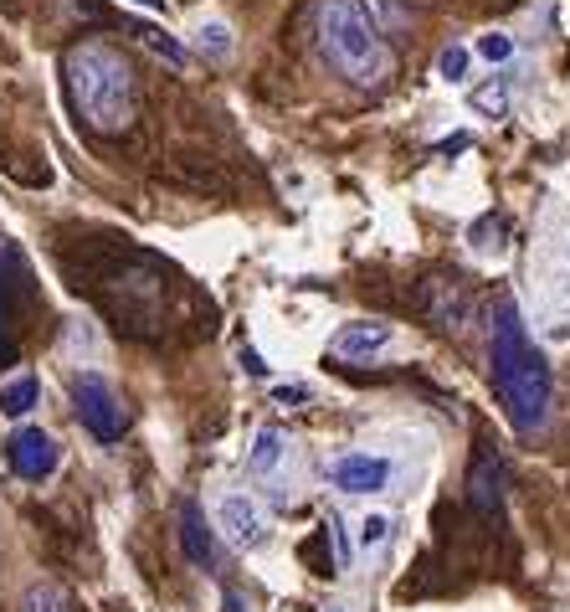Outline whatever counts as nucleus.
Here are the masks:
<instances>
[{
	"instance_id": "f257e3e1",
	"label": "nucleus",
	"mask_w": 570,
	"mask_h": 612,
	"mask_svg": "<svg viewBox=\"0 0 570 612\" xmlns=\"http://www.w3.org/2000/svg\"><path fill=\"white\" fill-rule=\"evenodd\" d=\"M488 360H493V392H499L509 423L520 427V432H539L545 417H550V366L535 350L520 309L509 304V299H499V309H493Z\"/></svg>"
},
{
	"instance_id": "f03ea898",
	"label": "nucleus",
	"mask_w": 570,
	"mask_h": 612,
	"mask_svg": "<svg viewBox=\"0 0 570 612\" xmlns=\"http://www.w3.org/2000/svg\"><path fill=\"white\" fill-rule=\"evenodd\" d=\"M68 93L83 124L98 135H118L135 119V72L103 42H83L68 51Z\"/></svg>"
},
{
	"instance_id": "7ed1b4c3",
	"label": "nucleus",
	"mask_w": 570,
	"mask_h": 612,
	"mask_svg": "<svg viewBox=\"0 0 570 612\" xmlns=\"http://www.w3.org/2000/svg\"><path fill=\"white\" fill-rule=\"evenodd\" d=\"M319 51L339 78H350L360 88L386 83L391 68H396V57H391L375 16L365 11V0H319Z\"/></svg>"
},
{
	"instance_id": "20e7f679",
	"label": "nucleus",
	"mask_w": 570,
	"mask_h": 612,
	"mask_svg": "<svg viewBox=\"0 0 570 612\" xmlns=\"http://www.w3.org/2000/svg\"><path fill=\"white\" fill-rule=\"evenodd\" d=\"M72 412H78V423H83L98 442H118L124 438V427H129V412H124L114 381H108L103 371L72 376Z\"/></svg>"
},
{
	"instance_id": "39448f33",
	"label": "nucleus",
	"mask_w": 570,
	"mask_h": 612,
	"mask_svg": "<svg viewBox=\"0 0 570 612\" xmlns=\"http://www.w3.org/2000/svg\"><path fill=\"white\" fill-rule=\"evenodd\" d=\"M5 459H11V469H16L21 478L42 484V478L57 474L62 448H57V438H51L47 427H16V432H11V442H5Z\"/></svg>"
},
{
	"instance_id": "423d86ee",
	"label": "nucleus",
	"mask_w": 570,
	"mask_h": 612,
	"mask_svg": "<svg viewBox=\"0 0 570 612\" xmlns=\"http://www.w3.org/2000/svg\"><path fill=\"white\" fill-rule=\"evenodd\" d=\"M217 530L232 545H242V551H257V545L268 541V515H263V505H257L252 494H221L217 499Z\"/></svg>"
},
{
	"instance_id": "0eeeda50",
	"label": "nucleus",
	"mask_w": 570,
	"mask_h": 612,
	"mask_svg": "<svg viewBox=\"0 0 570 612\" xmlns=\"http://www.w3.org/2000/svg\"><path fill=\"white\" fill-rule=\"evenodd\" d=\"M329 484L339 494H381L391 484V459H381V453H339L329 463Z\"/></svg>"
},
{
	"instance_id": "6e6552de",
	"label": "nucleus",
	"mask_w": 570,
	"mask_h": 612,
	"mask_svg": "<svg viewBox=\"0 0 570 612\" xmlns=\"http://www.w3.org/2000/svg\"><path fill=\"white\" fill-rule=\"evenodd\" d=\"M386 345H391V324L386 320H350V324H339L335 330L329 356L350 360V366H365V360H375Z\"/></svg>"
},
{
	"instance_id": "1a4fd4ad",
	"label": "nucleus",
	"mask_w": 570,
	"mask_h": 612,
	"mask_svg": "<svg viewBox=\"0 0 570 612\" xmlns=\"http://www.w3.org/2000/svg\"><path fill=\"white\" fill-rule=\"evenodd\" d=\"M181 545H185V556H190L196 566L217 562V535H211V526H206L201 505H181Z\"/></svg>"
},
{
	"instance_id": "9d476101",
	"label": "nucleus",
	"mask_w": 570,
	"mask_h": 612,
	"mask_svg": "<svg viewBox=\"0 0 570 612\" xmlns=\"http://www.w3.org/2000/svg\"><path fill=\"white\" fill-rule=\"evenodd\" d=\"M190 47L201 51L206 62H226V57L236 51V36L221 16H196V26H190Z\"/></svg>"
},
{
	"instance_id": "9b49d317",
	"label": "nucleus",
	"mask_w": 570,
	"mask_h": 612,
	"mask_svg": "<svg viewBox=\"0 0 570 612\" xmlns=\"http://www.w3.org/2000/svg\"><path fill=\"white\" fill-rule=\"evenodd\" d=\"M468 489H473V505H478V510H493V505H499V494H503V463L493 459L488 448L478 453V459H473Z\"/></svg>"
},
{
	"instance_id": "f8f14e48",
	"label": "nucleus",
	"mask_w": 570,
	"mask_h": 612,
	"mask_svg": "<svg viewBox=\"0 0 570 612\" xmlns=\"http://www.w3.org/2000/svg\"><path fill=\"white\" fill-rule=\"evenodd\" d=\"M283 453H288V438L278 432V427H263V432L252 438V448H247V469L252 474H272V469L283 463Z\"/></svg>"
},
{
	"instance_id": "ddd939ff",
	"label": "nucleus",
	"mask_w": 570,
	"mask_h": 612,
	"mask_svg": "<svg viewBox=\"0 0 570 612\" xmlns=\"http://www.w3.org/2000/svg\"><path fill=\"white\" fill-rule=\"evenodd\" d=\"M36 396H42L36 376H16V381L0 386V412H5V417H26V412L36 407Z\"/></svg>"
},
{
	"instance_id": "4468645a",
	"label": "nucleus",
	"mask_w": 570,
	"mask_h": 612,
	"mask_svg": "<svg viewBox=\"0 0 570 612\" xmlns=\"http://www.w3.org/2000/svg\"><path fill=\"white\" fill-rule=\"evenodd\" d=\"M473 108L488 114V119H503L509 114V78H493V83L473 88Z\"/></svg>"
},
{
	"instance_id": "2eb2a0df",
	"label": "nucleus",
	"mask_w": 570,
	"mask_h": 612,
	"mask_svg": "<svg viewBox=\"0 0 570 612\" xmlns=\"http://www.w3.org/2000/svg\"><path fill=\"white\" fill-rule=\"evenodd\" d=\"M21 612H72V608H68V597L57 592L51 581H32V587H26V597H21Z\"/></svg>"
},
{
	"instance_id": "dca6fc26",
	"label": "nucleus",
	"mask_w": 570,
	"mask_h": 612,
	"mask_svg": "<svg viewBox=\"0 0 570 612\" xmlns=\"http://www.w3.org/2000/svg\"><path fill=\"white\" fill-rule=\"evenodd\" d=\"M135 32L144 36V47H150V51H160V57H165L170 68H181V62H185V47H181V42H175V36H165V32H160V26H135Z\"/></svg>"
},
{
	"instance_id": "f3484780",
	"label": "nucleus",
	"mask_w": 570,
	"mask_h": 612,
	"mask_svg": "<svg viewBox=\"0 0 570 612\" xmlns=\"http://www.w3.org/2000/svg\"><path fill=\"white\" fill-rule=\"evenodd\" d=\"M478 57H484V62H509V57H514V36L484 32L478 36Z\"/></svg>"
},
{
	"instance_id": "a211bd4d",
	"label": "nucleus",
	"mask_w": 570,
	"mask_h": 612,
	"mask_svg": "<svg viewBox=\"0 0 570 612\" xmlns=\"http://www.w3.org/2000/svg\"><path fill=\"white\" fill-rule=\"evenodd\" d=\"M437 72H442L447 83H463V72H468V47H447L437 57Z\"/></svg>"
},
{
	"instance_id": "6ab92c4d",
	"label": "nucleus",
	"mask_w": 570,
	"mask_h": 612,
	"mask_svg": "<svg viewBox=\"0 0 570 612\" xmlns=\"http://www.w3.org/2000/svg\"><path fill=\"white\" fill-rule=\"evenodd\" d=\"M386 535H391L386 515H365V520H360V545H365V551H370V545H381Z\"/></svg>"
},
{
	"instance_id": "aec40b11",
	"label": "nucleus",
	"mask_w": 570,
	"mask_h": 612,
	"mask_svg": "<svg viewBox=\"0 0 570 612\" xmlns=\"http://www.w3.org/2000/svg\"><path fill=\"white\" fill-rule=\"evenodd\" d=\"M324 530H329V541H335V562L350 566V535H345V526H339V515H329V520H324Z\"/></svg>"
},
{
	"instance_id": "412c9836",
	"label": "nucleus",
	"mask_w": 570,
	"mask_h": 612,
	"mask_svg": "<svg viewBox=\"0 0 570 612\" xmlns=\"http://www.w3.org/2000/svg\"><path fill=\"white\" fill-rule=\"evenodd\" d=\"M272 396H278V402H303V396H309V386H278Z\"/></svg>"
},
{
	"instance_id": "4be33fe9",
	"label": "nucleus",
	"mask_w": 570,
	"mask_h": 612,
	"mask_svg": "<svg viewBox=\"0 0 570 612\" xmlns=\"http://www.w3.org/2000/svg\"><path fill=\"white\" fill-rule=\"evenodd\" d=\"M242 366H247V371H252V376H263V371H268V366H263V360L252 356V350H242Z\"/></svg>"
},
{
	"instance_id": "5701e85b",
	"label": "nucleus",
	"mask_w": 570,
	"mask_h": 612,
	"mask_svg": "<svg viewBox=\"0 0 570 612\" xmlns=\"http://www.w3.org/2000/svg\"><path fill=\"white\" fill-rule=\"evenodd\" d=\"M135 5H144V11H165V0H135Z\"/></svg>"
},
{
	"instance_id": "b1692460",
	"label": "nucleus",
	"mask_w": 570,
	"mask_h": 612,
	"mask_svg": "<svg viewBox=\"0 0 570 612\" xmlns=\"http://www.w3.org/2000/svg\"><path fill=\"white\" fill-rule=\"evenodd\" d=\"M226 612H242V597L236 592H226Z\"/></svg>"
},
{
	"instance_id": "393cba45",
	"label": "nucleus",
	"mask_w": 570,
	"mask_h": 612,
	"mask_svg": "<svg viewBox=\"0 0 570 612\" xmlns=\"http://www.w3.org/2000/svg\"><path fill=\"white\" fill-rule=\"evenodd\" d=\"M566 263H570V247H566Z\"/></svg>"
},
{
	"instance_id": "a878e982",
	"label": "nucleus",
	"mask_w": 570,
	"mask_h": 612,
	"mask_svg": "<svg viewBox=\"0 0 570 612\" xmlns=\"http://www.w3.org/2000/svg\"><path fill=\"white\" fill-rule=\"evenodd\" d=\"M329 612H345V608H329Z\"/></svg>"
}]
</instances>
